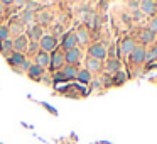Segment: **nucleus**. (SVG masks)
<instances>
[{"mask_svg": "<svg viewBox=\"0 0 157 144\" xmlns=\"http://www.w3.org/2000/svg\"><path fill=\"white\" fill-rule=\"evenodd\" d=\"M86 70L90 71V73H91V71H100L102 70V61H100V59H95V58H88Z\"/></svg>", "mask_w": 157, "mask_h": 144, "instance_id": "nucleus-13", "label": "nucleus"}, {"mask_svg": "<svg viewBox=\"0 0 157 144\" xmlns=\"http://www.w3.org/2000/svg\"><path fill=\"white\" fill-rule=\"evenodd\" d=\"M2 12H4V5L0 4V14H2Z\"/></svg>", "mask_w": 157, "mask_h": 144, "instance_id": "nucleus-29", "label": "nucleus"}, {"mask_svg": "<svg viewBox=\"0 0 157 144\" xmlns=\"http://www.w3.org/2000/svg\"><path fill=\"white\" fill-rule=\"evenodd\" d=\"M130 59L134 61V63H137V65L147 61V51L144 49V46H135V49H134L132 54H130Z\"/></svg>", "mask_w": 157, "mask_h": 144, "instance_id": "nucleus-2", "label": "nucleus"}, {"mask_svg": "<svg viewBox=\"0 0 157 144\" xmlns=\"http://www.w3.org/2000/svg\"><path fill=\"white\" fill-rule=\"evenodd\" d=\"M26 48H27V37L26 36H17V37H15V41H14L15 53H22Z\"/></svg>", "mask_w": 157, "mask_h": 144, "instance_id": "nucleus-11", "label": "nucleus"}, {"mask_svg": "<svg viewBox=\"0 0 157 144\" xmlns=\"http://www.w3.org/2000/svg\"><path fill=\"white\" fill-rule=\"evenodd\" d=\"M88 54H90V58H95V59H100V61H102L106 56V48L103 44H93L88 49Z\"/></svg>", "mask_w": 157, "mask_h": 144, "instance_id": "nucleus-1", "label": "nucleus"}, {"mask_svg": "<svg viewBox=\"0 0 157 144\" xmlns=\"http://www.w3.org/2000/svg\"><path fill=\"white\" fill-rule=\"evenodd\" d=\"M80 49L78 48H73V49H70V51H66L64 53V61L68 65H76L78 61H80Z\"/></svg>", "mask_w": 157, "mask_h": 144, "instance_id": "nucleus-4", "label": "nucleus"}, {"mask_svg": "<svg viewBox=\"0 0 157 144\" xmlns=\"http://www.w3.org/2000/svg\"><path fill=\"white\" fill-rule=\"evenodd\" d=\"M155 9H157V5H155L154 0H142V2H140V10L145 15H152L154 12H155Z\"/></svg>", "mask_w": 157, "mask_h": 144, "instance_id": "nucleus-6", "label": "nucleus"}, {"mask_svg": "<svg viewBox=\"0 0 157 144\" xmlns=\"http://www.w3.org/2000/svg\"><path fill=\"white\" fill-rule=\"evenodd\" d=\"M76 42H78V39H76V34H66L64 36V39H62V48L66 49V51H70V49H73V48H76Z\"/></svg>", "mask_w": 157, "mask_h": 144, "instance_id": "nucleus-7", "label": "nucleus"}, {"mask_svg": "<svg viewBox=\"0 0 157 144\" xmlns=\"http://www.w3.org/2000/svg\"><path fill=\"white\" fill-rule=\"evenodd\" d=\"M30 20H32V12H24V15H22V24L24 22H30Z\"/></svg>", "mask_w": 157, "mask_h": 144, "instance_id": "nucleus-25", "label": "nucleus"}, {"mask_svg": "<svg viewBox=\"0 0 157 144\" xmlns=\"http://www.w3.org/2000/svg\"><path fill=\"white\" fill-rule=\"evenodd\" d=\"M106 70L108 71H112V73H118L120 71V61L118 59H110L108 63H106Z\"/></svg>", "mask_w": 157, "mask_h": 144, "instance_id": "nucleus-16", "label": "nucleus"}, {"mask_svg": "<svg viewBox=\"0 0 157 144\" xmlns=\"http://www.w3.org/2000/svg\"><path fill=\"white\" fill-rule=\"evenodd\" d=\"M39 46L42 48V51H52L56 48V37L52 36H42V39L39 41Z\"/></svg>", "mask_w": 157, "mask_h": 144, "instance_id": "nucleus-3", "label": "nucleus"}, {"mask_svg": "<svg viewBox=\"0 0 157 144\" xmlns=\"http://www.w3.org/2000/svg\"><path fill=\"white\" fill-rule=\"evenodd\" d=\"M149 29L152 31L154 34H157V17H152L149 22Z\"/></svg>", "mask_w": 157, "mask_h": 144, "instance_id": "nucleus-23", "label": "nucleus"}, {"mask_svg": "<svg viewBox=\"0 0 157 144\" xmlns=\"http://www.w3.org/2000/svg\"><path fill=\"white\" fill-rule=\"evenodd\" d=\"M76 39H78V42H83V44H84V42H88L90 36H88V32H86V31H83V29H81V31H78V32H76Z\"/></svg>", "mask_w": 157, "mask_h": 144, "instance_id": "nucleus-20", "label": "nucleus"}, {"mask_svg": "<svg viewBox=\"0 0 157 144\" xmlns=\"http://www.w3.org/2000/svg\"><path fill=\"white\" fill-rule=\"evenodd\" d=\"M154 2H155V5H157V0H154Z\"/></svg>", "mask_w": 157, "mask_h": 144, "instance_id": "nucleus-30", "label": "nucleus"}, {"mask_svg": "<svg viewBox=\"0 0 157 144\" xmlns=\"http://www.w3.org/2000/svg\"><path fill=\"white\" fill-rule=\"evenodd\" d=\"M29 37L36 42V41H41L42 39V27L41 26H34L32 29H30V32H29Z\"/></svg>", "mask_w": 157, "mask_h": 144, "instance_id": "nucleus-15", "label": "nucleus"}, {"mask_svg": "<svg viewBox=\"0 0 157 144\" xmlns=\"http://www.w3.org/2000/svg\"><path fill=\"white\" fill-rule=\"evenodd\" d=\"M78 80L81 81V83H90L91 81V73L88 70H81V71H78Z\"/></svg>", "mask_w": 157, "mask_h": 144, "instance_id": "nucleus-19", "label": "nucleus"}, {"mask_svg": "<svg viewBox=\"0 0 157 144\" xmlns=\"http://www.w3.org/2000/svg\"><path fill=\"white\" fill-rule=\"evenodd\" d=\"M64 54L62 53H54V54L51 56V66L54 68V70H61L62 65H64Z\"/></svg>", "mask_w": 157, "mask_h": 144, "instance_id": "nucleus-8", "label": "nucleus"}, {"mask_svg": "<svg viewBox=\"0 0 157 144\" xmlns=\"http://www.w3.org/2000/svg\"><path fill=\"white\" fill-rule=\"evenodd\" d=\"M36 49H37V42H30L29 51H30V53H36Z\"/></svg>", "mask_w": 157, "mask_h": 144, "instance_id": "nucleus-27", "label": "nucleus"}, {"mask_svg": "<svg viewBox=\"0 0 157 144\" xmlns=\"http://www.w3.org/2000/svg\"><path fill=\"white\" fill-rule=\"evenodd\" d=\"M2 42H4V44L0 46V51L4 53V54H7V51H9V49H12V48H14V41L7 39V41H2Z\"/></svg>", "mask_w": 157, "mask_h": 144, "instance_id": "nucleus-21", "label": "nucleus"}, {"mask_svg": "<svg viewBox=\"0 0 157 144\" xmlns=\"http://www.w3.org/2000/svg\"><path fill=\"white\" fill-rule=\"evenodd\" d=\"M30 66H32V65H30L29 61H24V63L20 65V68H22V70H26V71H29V68H30Z\"/></svg>", "mask_w": 157, "mask_h": 144, "instance_id": "nucleus-26", "label": "nucleus"}, {"mask_svg": "<svg viewBox=\"0 0 157 144\" xmlns=\"http://www.w3.org/2000/svg\"><path fill=\"white\" fill-rule=\"evenodd\" d=\"M36 65L41 68H48L49 65H51V56L48 54L46 51H41L36 54Z\"/></svg>", "mask_w": 157, "mask_h": 144, "instance_id": "nucleus-5", "label": "nucleus"}, {"mask_svg": "<svg viewBox=\"0 0 157 144\" xmlns=\"http://www.w3.org/2000/svg\"><path fill=\"white\" fill-rule=\"evenodd\" d=\"M135 41L132 39V37H127V39H123L122 41V53H123V54H132V51H134V49H135Z\"/></svg>", "mask_w": 157, "mask_h": 144, "instance_id": "nucleus-9", "label": "nucleus"}, {"mask_svg": "<svg viewBox=\"0 0 157 144\" xmlns=\"http://www.w3.org/2000/svg\"><path fill=\"white\" fill-rule=\"evenodd\" d=\"M154 39H155V34H154L149 27H147V29H144L142 32H140V41H142L144 44H149V42H152Z\"/></svg>", "mask_w": 157, "mask_h": 144, "instance_id": "nucleus-14", "label": "nucleus"}, {"mask_svg": "<svg viewBox=\"0 0 157 144\" xmlns=\"http://www.w3.org/2000/svg\"><path fill=\"white\" fill-rule=\"evenodd\" d=\"M78 71H80V70H78L74 65H68V66L62 68L61 73H62V76H64L66 80H71V78H76L78 76Z\"/></svg>", "mask_w": 157, "mask_h": 144, "instance_id": "nucleus-10", "label": "nucleus"}, {"mask_svg": "<svg viewBox=\"0 0 157 144\" xmlns=\"http://www.w3.org/2000/svg\"><path fill=\"white\" fill-rule=\"evenodd\" d=\"M9 34H10V31H9V27H0V39L2 41H7L9 39Z\"/></svg>", "mask_w": 157, "mask_h": 144, "instance_id": "nucleus-22", "label": "nucleus"}, {"mask_svg": "<svg viewBox=\"0 0 157 144\" xmlns=\"http://www.w3.org/2000/svg\"><path fill=\"white\" fill-rule=\"evenodd\" d=\"M26 61V58H24V54L22 53H12L10 56H9V63L12 65V66H20L22 63Z\"/></svg>", "mask_w": 157, "mask_h": 144, "instance_id": "nucleus-12", "label": "nucleus"}, {"mask_svg": "<svg viewBox=\"0 0 157 144\" xmlns=\"http://www.w3.org/2000/svg\"><path fill=\"white\" fill-rule=\"evenodd\" d=\"M155 58H157V46H154L152 51L147 53V61H152V59H155Z\"/></svg>", "mask_w": 157, "mask_h": 144, "instance_id": "nucleus-24", "label": "nucleus"}, {"mask_svg": "<svg viewBox=\"0 0 157 144\" xmlns=\"http://www.w3.org/2000/svg\"><path fill=\"white\" fill-rule=\"evenodd\" d=\"M12 2H14V0H0V4L4 5V4H12Z\"/></svg>", "mask_w": 157, "mask_h": 144, "instance_id": "nucleus-28", "label": "nucleus"}, {"mask_svg": "<svg viewBox=\"0 0 157 144\" xmlns=\"http://www.w3.org/2000/svg\"><path fill=\"white\" fill-rule=\"evenodd\" d=\"M29 76L30 78H39L41 75H44V68H41V66H37V65H32V66L29 68Z\"/></svg>", "mask_w": 157, "mask_h": 144, "instance_id": "nucleus-17", "label": "nucleus"}, {"mask_svg": "<svg viewBox=\"0 0 157 144\" xmlns=\"http://www.w3.org/2000/svg\"><path fill=\"white\" fill-rule=\"evenodd\" d=\"M24 24H22V20H12L10 22V27H9V31H10L12 34H20L22 29H24Z\"/></svg>", "mask_w": 157, "mask_h": 144, "instance_id": "nucleus-18", "label": "nucleus"}]
</instances>
